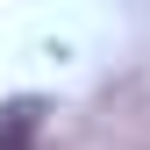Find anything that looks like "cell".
Masks as SVG:
<instances>
[{
	"instance_id": "6da1fadb",
	"label": "cell",
	"mask_w": 150,
	"mask_h": 150,
	"mask_svg": "<svg viewBox=\"0 0 150 150\" xmlns=\"http://www.w3.org/2000/svg\"><path fill=\"white\" fill-rule=\"evenodd\" d=\"M36 129H43V100H29V93H22V100L0 107V150H29Z\"/></svg>"
}]
</instances>
